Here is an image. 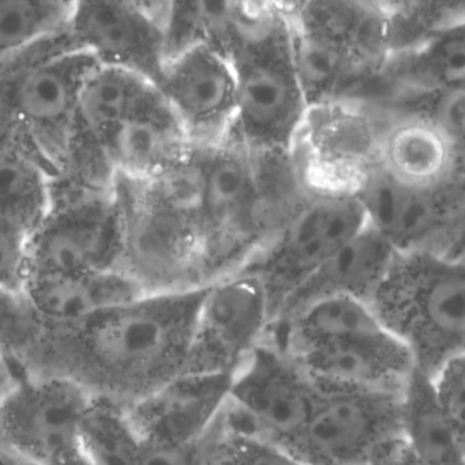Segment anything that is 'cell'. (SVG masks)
Wrapping results in <instances>:
<instances>
[{
	"label": "cell",
	"mask_w": 465,
	"mask_h": 465,
	"mask_svg": "<svg viewBox=\"0 0 465 465\" xmlns=\"http://www.w3.org/2000/svg\"><path fill=\"white\" fill-rule=\"evenodd\" d=\"M75 0H0V57L67 30Z\"/></svg>",
	"instance_id": "f546056e"
},
{
	"label": "cell",
	"mask_w": 465,
	"mask_h": 465,
	"mask_svg": "<svg viewBox=\"0 0 465 465\" xmlns=\"http://www.w3.org/2000/svg\"><path fill=\"white\" fill-rule=\"evenodd\" d=\"M366 226L354 191L312 185L302 203L242 270L262 281L272 322L292 290Z\"/></svg>",
	"instance_id": "52a82bcc"
},
{
	"label": "cell",
	"mask_w": 465,
	"mask_h": 465,
	"mask_svg": "<svg viewBox=\"0 0 465 465\" xmlns=\"http://www.w3.org/2000/svg\"><path fill=\"white\" fill-rule=\"evenodd\" d=\"M49 465H92V463L87 460L86 456L82 453L81 448H79V450L57 459L56 461Z\"/></svg>",
	"instance_id": "ab89813d"
},
{
	"label": "cell",
	"mask_w": 465,
	"mask_h": 465,
	"mask_svg": "<svg viewBox=\"0 0 465 465\" xmlns=\"http://www.w3.org/2000/svg\"><path fill=\"white\" fill-rule=\"evenodd\" d=\"M390 18L392 49L465 24V0H379Z\"/></svg>",
	"instance_id": "4dcf8cb0"
},
{
	"label": "cell",
	"mask_w": 465,
	"mask_h": 465,
	"mask_svg": "<svg viewBox=\"0 0 465 465\" xmlns=\"http://www.w3.org/2000/svg\"><path fill=\"white\" fill-rule=\"evenodd\" d=\"M70 48L74 45L65 30L24 51L0 57V144L24 141L16 124L15 93L25 71L40 60Z\"/></svg>",
	"instance_id": "1f68e13d"
},
{
	"label": "cell",
	"mask_w": 465,
	"mask_h": 465,
	"mask_svg": "<svg viewBox=\"0 0 465 465\" xmlns=\"http://www.w3.org/2000/svg\"><path fill=\"white\" fill-rule=\"evenodd\" d=\"M366 223L398 253L452 256L465 237V172L433 187L393 177L376 160L354 185Z\"/></svg>",
	"instance_id": "ba28073f"
},
{
	"label": "cell",
	"mask_w": 465,
	"mask_h": 465,
	"mask_svg": "<svg viewBox=\"0 0 465 465\" xmlns=\"http://www.w3.org/2000/svg\"><path fill=\"white\" fill-rule=\"evenodd\" d=\"M398 252L366 226L309 275L283 301L272 322L328 298L349 297L371 305Z\"/></svg>",
	"instance_id": "7402d4cb"
},
{
	"label": "cell",
	"mask_w": 465,
	"mask_h": 465,
	"mask_svg": "<svg viewBox=\"0 0 465 465\" xmlns=\"http://www.w3.org/2000/svg\"><path fill=\"white\" fill-rule=\"evenodd\" d=\"M404 112L423 114L436 123L450 139L458 154L461 171H465V87L441 94L403 101L379 112L374 116L387 119Z\"/></svg>",
	"instance_id": "836d02e7"
},
{
	"label": "cell",
	"mask_w": 465,
	"mask_h": 465,
	"mask_svg": "<svg viewBox=\"0 0 465 465\" xmlns=\"http://www.w3.org/2000/svg\"><path fill=\"white\" fill-rule=\"evenodd\" d=\"M81 450L92 465H138L142 439L127 407L93 398L81 428Z\"/></svg>",
	"instance_id": "f1b7e54d"
},
{
	"label": "cell",
	"mask_w": 465,
	"mask_h": 465,
	"mask_svg": "<svg viewBox=\"0 0 465 465\" xmlns=\"http://www.w3.org/2000/svg\"><path fill=\"white\" fill-rule=\"evenodd\" d=\"M319 392L311 374L265 339L232 376L218 422L232 433L289 450L302 433Z\"/></svg>",
	"instance_id": "8fae6325"
},
{
	"label": "cell",
	"mask_w": 465,
	"mask_h": 465,
	"mask_svg": "<svg viewBox=\"0 0 465 465\" xmlns=\"http://www.w3.org/2000/svg\"><path fill=\"white\" fill-rule=\"evenodd\" d=\"M240 0H171L168 57L195 45H207L231 59Z\"/></svg>",
	"instance_id": "83f0119b"
},
{
	"label": "cell",
	"mask_w": 465,
	"mask_h": 465,
	"mask_svg": "<svg viewBox=\"0 0 465 465\" xmlns=\"http://www.w3.org/2000/svg\"><path fill=\"white\" fill-rule=\"evenodd\" d=\"M381 125L349 103L312 106L297 144L312 185L354 190L377 158Z\"/></svg>",
	"instance_id": "d6986e66"
},
{
	"label": "cell",
	"mask_w": 465,
	"mask_h": 465,
	"mask_svg": "<svg viewBox=\"0 0 465 465\" xmlns=\"http://www.w3.org/2000/svg\"><path fill=\"white\" fill-rule=\"evenodd\" d=\"M3 392H5V390H0V396H2ZM2 448H5V440H3L2 423H0V450H2Z\"/></svg>",
	"instance_id": "ee69618b"
},
{
	"label": "cell",
	"mask_w": 465,
	"mask_h": 465,
	"mask_svg": "<svg viewBox=\"0 0 465 465\" xmlns=\"http://www.w3.org/2000/svg\"><path fill=\"white\" fill-rule=\"evenodd\" d=\"M403 393L320 385L289 452L312 465H376L404 440Z\"/></svg>",
	"instance_id": "30bf717a"
},
{
	"label": "cell",
	"mask_w": 465,
	"mask_h": 465,
	"mask_svg": "<svg viewBox=\"0 0 465 465\" xmlns=\"http://www.w3.org/2000/svg\"><path fill=\"white\" fill-rule=\"evenodd\" d=\"M262 2L267 3L273 10L286 16L287 21H289V19L294 15L298 7L302 5L303 0H262Z\"/></svg>",
	"instance_id": "f35d334b"
},
{
	"label": "cell",
	"mask_w": 465,
	"mask_h": 465,
	"mask_svg": "<svg viewBox=\"0 0 465 465\" xmlns=\"http://www.w3.org/2000/svg\"><path fill=\"white\" fill-rule=\"evenodd\" d=\"M198 149V147H196ZM202 163L199 284L242 271L272 238L253 154L229 135L198 149Z\"/></svg>",
	"instance_id": "8992f818"
},
{
	"label": "cell",
	"mask_w": 465,
	"mask_h": 465,
	"mask_svg": "<svg viewBox=\"0 0 465 465\" xmlns=\"http://www.w3.org/2000/svg\"><path fill=\"white\" fill-rule=\"evenodd\" d=\"M152 86L130 71L98 64L82 87L67 163L54 179L84 187H112L109 147Z\"/></svg>",
	"instance_id": "9a60e30c"
},
{
	"label": "cell",
	"mask_w": 465,
	"mask_h": 465,
	"mask_svg": "<svg viewBox=\"0 0 465 465\" xmlns=\"http://www.w3.org/2000/svg\"><path fill=\"white\" fill-rule=\"evenodd\" d=\"M122 223L109 188L54 180L51 206L30 234V275L120 271Z\"/></svg>",
	"instance_id": "9c48e42d"
},
{
	"label": "cell",
	"mask_w": 465,
	"mask_h": 465,
	"mask_svg": "<svg viewBox=\"0 0 465 465\" xmlns=\"http://www.w3.org/2000/svg\"><path fill=\"white\" fill-rule=\"evenodd\" d=\"M289 355L322 387L404 392L417 371L406 344L387 330L333 339Z\"/></svg>",
	"instance_id": "ffe728a7"
},
{
	"label": "cell",
	"mask_w": 465,
	"mask_h": 465,
	"mask_svg": "<svg viewBox=\"0 0 465 465\" xmlns=\"http://www.w3.org/2000/svg\"><path fill=\"white\" fill-rule=\"evenodd\" d=\"M203 292H146L75 324L45 325L19 371L60 374L133 406L187 371Z\"/></svg>",
	"instance_id": "6da1fadb"
},
{
	"label": "cell",
	"mask_w": 465,
	"mask_h": 465,
	"mask_svg": "<svg viewBox=\"0 0 465 465\" xmlns=\"http://www.w3.org/2000/svg\"><path fill=\"white\" fill-rule=\"evenodd\" d=\"M30 232L0 218V292H24L30 276Z\"/></svg>",
	"instance_id": "e575fe53"
},
{
	"label": "cell",
	"mask_w": 465,
	"mask_h": 465,
	"mask_svg": "<svg viewBox=\"0 0 465 465\" xmlns=\"http://www.w3.org/2000/svg\"><path fill=\"white\" fill-rule=\"evenodd\" d=\"M465 87V24L391 51L380 70L350 98L369 114L415 98Z\"/></svg>",
	"instance_id": "ac0fdd59"
},
{
	"label": "cell",
	"mask_w": 465,
	"mask_h": 465,
	"mask_svg": "<svg viewBox=\"0 0 465 465\" xmlns=\"http://www.w3.org/2000/svg\"><path fill=\"white\" fill-rule=\"evenodd\" d=\"M234 374L183 373L127 407L143 441L196 444L206 439L225 409Z\"/></svg>",
	"instance_id": "44dd1931"
},
{
	"label": "cell",
	"mask_w": 465,
	"mask_h": 465,
	"mask_svg": "<svg viewBox=\"0 0 465 465\" xmlns=\"http://www.w3.org/2000/svg\"><path fill=\"white\" fill-rule=\"evenodd\" d=\"M430 380L440 406L465 442V352L444 363Z\"/></svg>",
	"instance_id": "d590c367"
},
{
	"label": "cell",
	"mask_w": 465,
	"mask_h": 465,
	"mask_svg": "<svg viewBox=\"0 0 465 465\" xmlns=\"http://www.w3.org/2000/svg\"><path fill=\"white\" fill-rule=\"evenodd\" d=\"M270 298L253 273H232L204 287L185 373L234 374L265 341Z\"/></svg>",
	"instance_id": "4fadbf2b"
},
{
	"label": "cell",
	"mask_w": 465,
	"mask_h": 465,
	"mask_svg": "<svg viewBox=\"0 0 465 465\" xmlns=\"http://www.w3.org/2000/svg\"><path fill=\"white\" fill-rule=\"evenodd\" d=\"M0 465H35L7 448L0 450Z\"/></svg>",
	"instance_id": "60d3db41"
},
{
	"label": "cell",
	"mask_w": 465,
	"mask_h": 465,
	"mask_svg": "<svg viewBox=\"0 0 465 465\" xmlns=\"http://www.w3.org/2000/svg\"><path fill=\"white\" fill-rule=\"evenodd\" d=\"M193 146L176 114L153 84L109 147L114 176L152 179L182 163Z\"/></svg>",
	"instance_id": "603a6c76"
},
{
	"label": "cell",
	"mask_w": 465,
	"mask_h": 465,
	"mask_svg": "<svg viewBox=\"0 0 465 465\" xmlns=\"http://www.w3.org/2000/svg\"><path fill=\"white\" fill-rule=\"evenodd\" d=\"M380 124L377 163L401 182L433 187L463 172L450 139L423 114L404 112Z\"/></svg>",
	"instance_id": "cb8c5ba5"
},
{
	"label": "cell",
	"mask_w": 465,
	"mask_h": 465,
	"mask_svg": "<svg viewBox=\"0 0 465 465\" xmlns=\"http://www.w3.org/2000/svg\"><path fill=\"white\" fill-rule=\"evenodd\" d=\"M71 43L98 64L130 71L157 84L168 59L166 29L133 0H75Z\"/></svg>",
	"instance_id": "e0dca14e"
},
{
	"label": "cell",
	"mask_w": 465,
	"mask_h": 465,
	"mask_svg": "<svg viewBox=\"0 0 465 465\" xmlns=\"http://www.w3.org/2000/svg\"><path fill=\"white\" fill-rule=\"evenodd\" d=\"M94 396L60 374H14L0 396L7 450L35 465H49L81 448V428Z\"/></svg>",
	"instance_id": "7c38bea8"
},
{
	"label": "cell",
	"mask_w": 465,
	"mask_h": 465,
	"mask_svg": "<svg viewBox=\"0 0 465 465\" xmlns=\"http://www.w3.org/2000/svg\"><path fill=\"white\" fill-rule=\"evenodd\" d=\"M450 257H456V259H464L465 260V237L464 240L461 241L460 245H459V248L456 249L455 253L452 254Z\"/></svg>",
	"instance_id": "7bdbcfd3"
},
{
	"label": "cell",
	"mask_w": 465,
	"mask_h": 465,
	"mask_svg": "<svg viewBox=\"0 0 465 465\" xmlns=\"http://www.w3.org/2000/svg\"><path fill=\"white\" fill-rule=\"evenodd\" d=\"M122 223L120 271L147 292L201 289V153L152 179L116 174Z\"/></svg>",
	"instance_id": "7a4b0ae2"
},
{
	"label": "cell",
	"mask_w": 465,
	"mask_h": 465,
	"mask_svg": "<svg viewBox=\"0 0 465 465\" xmlns=\"http://www.w3.org/2000/svg\"><path fill=\"white\" fill-rule=\"evenodd\" d=\"M97 65L86 52L64 49L35 63L19 79L15 93L19 135L54 177L67 163L82 87Z\"/></svg>",
	"instance_id": "5bb4252c"
},
{
	"label": "cell",
	"mask_w": 465,
	"mask_h": 465,
	"mask_svg": "<svg viewBox=\"0 0 465 465\" xmlns=\"http://www.w3.org/2000/svg\"><path fill=\"white\" fill-rule=\"evenodd\" d=\"M231 63V136L252 153L294 152L311 105L295 68L286 16L262 0H240Z\"/></svg>",
	"instance_id": "3957f363"
},
{
	"label": "cell",
	"mask_w": 465,
	"mask_h": 465,
	"mask_svg": "<svg viewBox=\"0 0 465 465\" xmlns=\"http://www.w3.org/2000/svg\"><path fill=\"white\" fill-rule=\"evenodd\" d=\"M203 441L172 444L142 440L138 465H209Z\"/></svg>",
	"instance_id": "8d00e7d4"
},
{
	"label": "cell",
	"mask_w": 465,
	"mask_h": 465,
	"mask_svg": "<svg viewBox=\"0 0 465 465\" xmlns=\"http://www.w3.org/2000/svg\"><path fill=\"white\" fill-rule=\"evenodd\" d=\"M54 174L24 141L0 144V218L32 234L45 217Z\"/></svg>",
	"instance_id": "4316f807"
},
{
	"label": "cell",
	"mask_w": 465,
	"mask_h": 465,
	"mask_svg": "<svg viewBox=\"0 0 465 465\" xmlns=\"http://www.w3.org/2000/svg\"><path fill=\"white\" fill-rule=\"evenodd\" d=\"M24 292L48 327L75 324L147 292L138 282L117 270L76 275H30Z\"/></svg>",
	"instance_id": "d4e9b609"
},
{
	"label": "cell",
	"mask_w": 465,
	"mask_h": 465,
	"mask_svg": "<svg viewBox=\"0 0 465 465\" xmlns=\"http://www.w3.org/2000/svg\"><path fill=\"white\" fill-rule=\"evenodd\" d=\"M204 448L209 465H312L278 445L226 430L218 420Z\"/></svg>",
	"instance_id": "d6a6232c"
},
{
	"label": "cell",
	"mask_w": 465,
	"mask_h": 465,
	"mask_svg": "<svg viewBox=\"0 0 465 465\" xmlns=\"http://www.w3.org/2000/svg\"><path fill=\"white\" fill-rule=\"evenodd\" d=\"M289 25L311 108L349 101L392 51L390 18L379 0H303Z\"/></svg>",
	"instance_id": "277c9868"
},
{
	"label": "cell",
	"mask_w": 465,
	"mask_h": 465,
	"mask_svg": "<svg viewBox=\"0 0 465 465\" xmlns=\"http://www.w3.org/2000/svg\"><path fill=\"white\" fill-rule=\"evenodd\" d=\"M144 13L149 14L155 21L168 26L169 11H171V0H133Z\"/></svg>",
	"instance_id": "74e56055"
},
{
	"label": "cell",
	"mask_w": 465,
	"mask_h": 465,
	"mask_svg": "<svg viewBox=\"0 0 465 465\" xmlns=\"http://www.w3.org/2000/svg\"><path fill=\"white\" fill-rule=\"evenodd\" d=\"M403 437L422 465H465V442L440 406L430 377L415 371L403 393Z\"/></svg>",
	"instance_id": "484cf974"
},
{
	"label": "cell",
	"mask_w": 465,
	"mask_h": 465,
	"mask_svg": "<svg viewBox=\"0 0 465 465\" xmlns=\"http://www.w3.org/2000/svg\"><path fill=\"white\" fill-rule=\"evenodd\" d=\"M13 379V371L8 368L7 363L0 358V390H5Z\"/></svg>",
	"instance_id": "b9f144b4"
},
{
	"label": "cell",
	"mask_w": 465,
	"mask_h": 465,
	"mask_svg": "<svg viewBox=\"0 0 465 465\" xmlns=\"http://www.w3.org/2000/svg\"><path fill=\"white\" fill-rule=\"evenodd\" d=\"M198 149L231 135L235 114V76L231 59L207 45L169 56L155 84Z\"/></svg>",
	"instance_id": "2e32d148"
},
{
	"label": "cell",
	"mask_w": 465,
	"mask_h": 465,
	"mask_svg": "<svg viewBox=\"0 0 465 465\" xmlns=\"http://www.w3.org/2000/svg\"><path fill=\"white\" fill-rule=\"evenodd\" d=\"M371 306L428 377L465 352L464 259L434 252L396 253Z\"/></svg>",
	"instance_id": "5b68a950"
}]
</instances>
